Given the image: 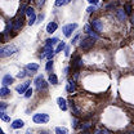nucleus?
<instances>
[{
    "mask_svg": "<svg viewBox=\"0 0 134 134\" xmlns=\"http://www.w3.org/2000/svg\"><path fill=\"white\" fill-rule=\"evenodd\" d=\"M17 52V48L14 46V45H6V46H3L1 49H0V57L1 58H5V57H8V56H12L13 53H16Z\"/></svg>",
    "mask_w": 134,
    "mask_h": 134,
    "instance_id": "nucleus-1",
    "label": "nucleus"
},
{
    "mask_svg": "<svg viewBox=\"0 0 134 134\" xmlns=\"http://www.w3.org/2000/svg\"><path fill=\"white\" fill-rule=\"evenodd\" d=\"M35 84H36L37 90H40V92H46V90H48L46 81L44 80V77H43L41 75H40V76H37V77L35 79Z\"/></svg>",
    "mask_w": 134,
    "mask_h": 134,
    "instance_id": "nucleus-2",
    "label": "nucleus"
},
{
    "mask_svg": "<svg viewBox=\"0 0 134 134\" xmlns=\"http://www.w3.org/2000/svg\"><path fill=\"white\" fill-rule=\"evenodd\" d=\"M32 120L35 124H45L49 121V116L46 113H36V115H34Z\"/></svg>",
    "mask_w": 134,
    "mask_h": 134,
    "instance_id": "nucleus-3",
    "label": "nucleus"
},
{
    "mask_svg": "<svg viewBox=\"0 0 134 134\" xmlns=\"http://www.w3.org/2000/svg\"><path fill=\"white\" fill-rule=\"evenodd\" d=\"M94 45V39L93 37H88V39H84L80 44V48L84 49V50H89L92 46Z\"/></svg>",
    "mask_w": 134,
    "mask_h": 134,
    "instance_id": "nucleus-4",
    "label": "nucleus"
},
{
    "mask_svg": "<svg viewBox=\"0 0 134 134\" xmlns=\"http://www.w3.org/2000/svg\"><path fill=\"white\" fill-rule=\"evenodd\" d=\"M77 29V25L76 23H70V25H66V26H63V34H65V36L66 37H70L71 36V34L73 32V30H76Z\"/></svg>",
    "mask_w": 134,
    "mask_h": 134,
    "instance_id": "nucleus-5",
    "label": "nucleus"
},
{
    "mask_svg": "<svg viewBox=\"0 0 134 134\" xmlns=\"http://www.w3.org/2000/svg\"><path fill=\"white\" fill-rule=\"evenodd\" d=\"M29 86H30V83L29 81H26V83H22V84H19L18 86H17V92L21 94V93H26V90L29 89Z\"/></svg>",
    "mask_w": 134,
    "mask_h": 134,
    "instance_id": "nucleus-6",
    "label": "nucleus"
},
{
    "mask_svg": "<svg viewBox=\"0 0 134 134\" xmlns=\"http://www.w3.org/2000/svg\"><path fill=\"white\" fill-rule=\"evenodd\" d=\"M92 26H93V29H94L97 32H100V31L103 30V25H102V22H100L99 19H94V21H92Z\"/></svg>",
    "mask_w": 134,
    "mask_h": 134,
    "instance_id": "nucleus-7",
    "label": "nucleus"
},
{
    "mask_svg": "<svg viewBox=\"0 0 134 134\" xmlns=\"http://www.w3.org/2000/svg\"><path fill=\"white\" fill-rule=\"evenodd\" d=\"M21 27H22V14H19V16L16 18L14 25H13V30H14V31H18Z\"/></svg>",
    "mask_w": 134,
    "mask_h": 134,
    "instance_id": "nucleus-8",
    "label": "nucleus"
},
{
    "mask_svg": "<svg viewBox=\"0 0 134 134\" xmlns=\"http://www.w3.org/2000/svg\"><path fill=\"white\" fill-rule=\"evenodd\" d=\"M75 89H76V84H75V81L71 79V80H68V84H67V88L66 90L68 93H73L75 92Z\"/></svg>",
    "mask_w": 134,
    "mask_h": 134,
    "instance_id": "nucleus-9",
    "label": "nucleus"
},
{
    "mask_svg": "<svg viewBox=\"0 0 134 134\" xmlns=\"http://www.w3.org/2000/svg\"><path fill=\"white\" fill-rule=\"evenodd\" d=\"M57 27H58V25H57L56 22H50V23H48V26H46V32H49V34L56 32Z\"/></svg>",
    "mask_w": 134,
    "mask_h": 134,
    "instance_id": "nucleus-10",
    "label": "nucleus"
},
{
    "mask_svg": "<svg viewBox=\"0 0 134 134\" xmlns=\"http://www.w3.org/2000/svg\"><path fill=\"white\" fill-rule=\"evenodd\" d=\"M57 103H58V106H59L61 110H63V111H66L67 110V103H66V99H65V98L59 97V98L57 99Z\"/></svg>",
    "mask_w": 134,
    "mask_h": 134,
    "instance_id": "nucleus-11",
    "label": "nucleus"
},
{
    "mask_svg": "<svg viewBox=\"0 0 134 134\" xmlns=\"http://www.w3.org/2000/svg\"><path fill=\"white\" fill-rule=\"evenodd\" d=\"M12 83H13V77H12L10 75H5V76L3 77V85H4V86L10 85Z\"/></svg>",
    "mask_w": 134,
    "mask_h": 134,
    "instance_id": "nucleus-12",
    "label": "nucleus"
},
{
    "mask_svg": "<svg viewBox=\"0 0 134 134\" xmlns=\"http://www.w3.org/2000/svg\"><path fill=\"white\" fill-rule=\"evenodd\" d=\"M23 125H25V123H23L22 120H14L13 124H12V128H13V129H19V128H22Z\"/></svg>",
    "mask_w": 134,
    "mask_h": 134,
    "instance_id": "nucleus-13",
    "label": "nucleus"
},
{
    "mask_svg": "<svg viewBox=\"0 0 134 134\" xmlns=\"http://www.w3.org/2000/svg\"><path fill=\"white\" fill-rule=\"evenodd\" d=\"M26 68L29 70V71H31V72H36L37 70H39V65H36V63H29Z\"/></svg>",
    "mask_w": 134,
    "mask_h": 134,
    "instance_id": "nucleus-14",
    "label": "nucleus"
},
{
    "mask_svg": "<svg viewBox=\"0 0 134 134\" xmlns=\"http://www.w3.org/2000/svg\"><path fill=\"white\" fill-rule=\"evenodd\" d=\"M49 83H50L52 85H57V84H58V79H57V76H56L54 73H50V75H49Z\"/></svg>",
    "mask_w": 134,
    "mask_h": 134,
    "instance_id": "nucleus-15",
    "label": "nucleus"
},
{
    "mask_svg": "<svg viewBox=\"0 0 134 134\" xmlns=\"http://www.w3.org/2000/svg\"><path fill=\"white\" fill-rule=\"evenodd\" d=\"M72 66L75 67V68H80V67L83 66L81 58H80V57H76V58H75V61H73V65H72Z\"/></svg>",
    "mask_w": 134,
    "mask_h": 134,
    "instance_id": "nucleus-16",
    "label": "nucleus"
},
{
    "mask_svg": "<svg viewBox=\"0 0 134 134\" xmlns=\"http://www.w3.org/2000/svg\"><path fill=\"white\" fill-rule=\"evenodd\" d=\"M9 93H10V90H9V89H8L6 86H3V88L0 89V96H1L3 98H4V97H6V96H8Z\"/></svg>",
    "mask_w": 134,
    "mask_h": 134,
    "instance_id": "nucleus-17",
    "label": "nucleus"
},
{
    "mask_svg": "<svg viewBox=\"0 0 134 134\" xmlns=\"http://www.w3.org/2000/svg\"><path fill=\"white\" fill-rule=\"evenodd\" d=\"M65 48H66L65 43H63V41H59V43H58V46H57V49H56V53H59V52H62Z\"/></svg>",
    "mask_w": 134,
    "mask_h": 134,
    "instance_id": "nucleus-18",
    "label": "nucleus"
},
{
    "mask_svg": "<svg viewBox=\"0 0 134 134\" xmlns=\"http://www.w3.org/2000/svg\"><path fill=\"white\" fill-rule=\"evenodd\" d=\"M57 43H59V40H58L57 37H53V39H48V40H46V44H48V45H52V46H53L54 44H57Z\"/></svg>",
    "mask_w": 134,
    "mask_h": 134,
    "instance_id": "nucleus-19",
    "label": "nucleus"
},
{
    "mask_svg": "<svg viewBox=\"0 0 134 134\" xmlns=\"http://www.w3.org/2000/svg\"><path fill=\"white\" fill-rule=\"evenodd\" d=\"M71 0H57L56 1V6H62V5H66L68 4Z\"/></svg>",
    "mask_w": 134,
    "mask_h": 134,
    "instance_id": "nucleus-20",
    "label": "nucleus"
},
{
    "mask_svg": "<svg viewBox=\"0 0 134 134\" xmlns=\"http://www.w3.org/2000/svg\"><path fill=\"white\" fill-rule=\"evenodd\" d=\"M56 134H68V130L65 128H56Z\"/></svg>",
    "mask_w": 134,
    "mask_h": 134,
    "instance_id": "nucleus-21",
    "label": "nucleus"
},
{
    "mask_svg": "<svg viewBox=\"0 0 134 134\" xmlns=\"http://www.w3.org/2000/svg\"><path fill=\"white\" fill-rule=\"evenodd\" d=\"M52 68H53V61H52V59H49V61L46 62V66H45V70H46V71H50Z\"/></svg>",
    "mask_w": 134,
    "mask_h": 134,
    "instance_id": "nucleus-22",
    "label": "nucleus"
},
{
    "mask_svg": "<svg viewBox=\"0 0 134 134\" xmlns=\"http://www.w3.org/2000/svg\"><path fill=\"white\" fill-rule=\"evenodd\" d=\"M26 14L30 17V16H32V14H35V12H34V8H31V6H27L26 8Z\"/></svg>",
    "mask_w": 134,
    "mask_h": 134,
    "instance_id": "nucleus-23",
    "label": "nucleus"
},
{
    "mask_svg": "<svg viewBox=\"0 0 134 134\" xmlns=\"http://www.w3.org/2000/svg\"><path fill=\"white\" fill-rule=\"evenodd\" d=\"M35 22H36V16H35V14L30 16V19H29V25H30V26H32Z\"/></svg>",
    "mask_w": 134,
    "mask_h": 134,
    "instance_id": "nucleus-24",
    "label": "nucleus"
},
{
    "mask_svg": "<svg viewBox=\"0 0 134 134\" xmlns=\"http://www.w3.org/2000/svg\"><path fill=\"white\" fill-rule=\"evenodd\" d=\"M31 96H32V89L29 88V89L26 90V93H25V97H26V98H30Z\"/></svg>",
    "mask_w": 134,
    "mask_h": 134,
    "instance_id": "nucleus-25",
    "label": "nucleus"
},
{
    "mask_svg": "<svg viewBox=\"0 0 134 134\" xmlns=\"http://www.w3.org/2000/svg\"><path fill=\"white\" fill-rule=\"evenodd\" d=\"M26 75H30V72H25V71H21V72H18V75H17V77H25Z\"/></svg>",
    "mask_w": 134,
    "mask_h": 134,
    "instance_id": "nucleus-26",
    "label": "nucleus"
},
{
    "mask_svg": "<svg viewBox=\"0 0 134 134\" xmlns=\"http://www.w3.org/2000/svg\"><path fill=\"white\" fill-rule=\"evenodd\" d=\"M0 116H1V119H3L4 121H9V120H10V119H9V116H8V115H5V112H1V113H0Z\"/></svg>",
    "mask_w": 134,
    "mask_h": 134,
    "instance_id": "nucleus-27",
    "label": "nucleus"
},
{
    "mask_svg": "<svg viewBox=\"0 0 134 134\" xmlns=\"http://www.w3.org/2000/svg\"><path fill=\"white\" fill-rule=\"evenodd\" d=\"M125 9H126V13H128V14H132V6H130V4H126V5H125Z\"/></svg>",
    "mask_w": 134,
    "mask_h": 134,
    "instance_id": "nucleus-28",
    "label": "nucleus"
},
{
    "mask_svg": "<svg viewBox=\"0 0 134 134\" xmlns=\"http://www.w3.org/2000/svg\"><path fill=\"white\" fill-rule=\"evenodd\" d=\"M117 13H119V17H120V19H124V18H125V13H124L123 10H117Z\"/></svg>",
    "mask_w": 134,
    "mask_h": 134,
    "instance_id": "nucleus-29",
    "label": "nucleus"
},
{
    "mask_svg": "<svg viewBox=\"0 0 134 134\" xmlns=\"http://www.w3.org/2000/svg\"><path fill=\"white\" fill-rule=\"evenodd\" d=\"M72 128H73V129L77 128V119H76V117H73V120H72Z\"/></svg>",
    "mask_w": 134,
    "mask_h": 134,
    "instance_id": "nucleus-30",
    "label": "nucleus"
},
{
    "mask_svg": "<svg viewBox=\"0 0 134 134\" xmlns=\"http://www.w3.org/2000/svg\"><path fill=\"white\" fill-rule=\"evenodd\" d=\"M89 128H90V123H84L83 129H84V130H86V129H89Z\"/></svg>",
    "mask_w": 134,
    "mask_h": 134,
    "instance_id": "nucleus-31",
    "label": "nucleus"
},
{
    "mask_svg": "<svg viewBox=\"0 0 134 134\" xmlns=\"http://www.w3.org/2000/svg\"><path fill=\"white\" fill-rule=\"evenodd\" d=\"M85 32H88V34L92 32V27H90V25H86V26H85Z\"/></svg>",
    "mask_w": 134,
    "mask_h": 134,
    "instance_id": "nucleus-32",
    "label": "nucleus"
},
{
    "mask_svg": "<svg viewBox=\"0 0 134 134\" xmlns=\"http://www.w3.org/2000/svg\"><path fill=\"white\" fill-rule=\"evenodd\" d=\"M94 10H96V8H94V6H89V8L86 9V12H88V13H92V12H94Z\"/></svg>",
    "mask_w": 134,
    "mask_h": 134,
    "instance_id": "nucleus-33",
    "label": "nucleus"
},
{
    "mask_svg": "<svg viewBox=\"0 0 134 134\" xmlns=\"http://www.w3.org/2000/svg\"><path fill=\"white\" fill-rule=\"evenodd\" d=\"M65 54H66V57L70 56V48L68 46H66V49H65Z\"/></svg>",
    "mask_w": 134,
    "mask_h": 134,
    "instance_id": "nucleus-34",
    "label": "nucleus"
},
{
    "mask_svg": "<svg viewBox=\"0 0 134 134\" xmlns=\"http://www.w3.org/2000/svg\"><path fill=\"white\" fill-rule=\"evenodd\" d=\"M79 37H80V35H76V36L73 37V40H72V44H75V43H76V41L79 40Z\"/></svg>",
    "mask_w": 134,
    "mask_h": 134,
    "instance_id": "nucleus-35",
    "label": "nucleus"
},
{
    "mask_svg": "<svg viewBox=\"0 0 134 134\" xmlns=\"http://www.w3.org/2000/svg\"><path fill=\"white\" fill-rule=\"evenodd\" d=\"M44 3H45V0H37V5H39V6L44 5Z\"/></svg>",
    "mask_w": 134,
    "mask_h": 134,
    "instance_id": "nucleus-36",
    "label": "nucleus"
},
{
    "mask_svg": "<svg viewBox=\"0 0 134 134\" xmlns=\"http://www.w3.org/2000/svg\"><path fill=\"white\" fill-rule=\"evenodd\" d=\"M100 134H110V132H108L107 129H102V130H100Z\"/></svg>",
    "mask_w": 134,
    "mask_h": 134,
    "instance_id": "nucleus-37",
    "label": "nucleus"
},
{
    "mask_svg": "<svg viewBox=\"0 0 134 134\" xmlns=\"http://www.w3.org/2000/svg\"><path fill=\"white\" fill-rule=\"evenodd\" d=\"M88 1H89L90 4H94V5H96V4L98 3V0H88Z\"/></svg>",
    "mask_w": 134,
    "mask_h": 134,
    "instance_id": "nucleus-38",
    "label": "nucleus"
},
{
    "mask_svg": "<svg viewBox=\"0 0 134 134\" xmlns=\"http://www.w3.org/2000/svg\"><path fill=\"white\" fill-rule=\"evenodd\" d=\"M132 23H133V25H134V13H133V14H132Z\"/></svg>",
    "mask_w": 134,
    "mask_h": 134,
    "instance_id": "nucleus-39",
    "label": "nucleus"
},
{
    "mask_svg": "<svg viewBox=\"0 0 134 134\" xmlns=\"http://www.w3.org/2000/svg\"><path fill=\"white\" fill-rule=\"evenodd\" d=\"M39 134H46V132H40Z\"/></svg>",
    "mask_w": 134,
    "mask_h": 134,
    "instance_id": "nucleus-40",
    "label": "nucleus"
},
{
    "mask_svg": "<svg viewBox=\"0 0 134 134\" xmlns=\"http://www.w3.org/2000/svg\"><path fill=\"white\" fill-rule=\"evenodd\" d=\"M83 134H89V132H84V133Z\"/></svg>",
    "mask_w": 134,
    "mask_h": 134,
    "instance_id": "nucleus-41",
    "label": "nucleus"
},
{
    "mask_svg": "<svg viewBox=\"0 0 134 134\" xmlns=\"http://www.w3.org/2000/svg\"><path fill=\"white\" fill-rule=\"evenodd\" d=\"M26 1H32V0H26Z\"/></svg>",
    "mask_w": 134,
    "mask_h": 134,
    "instance_id": "nucleus-42",
    "label": "nucleus"
},
{
    "mask_svg": "<svg viewBox=\"0 0 134 134\" xmlns=\"http://www.w3.org/2000/svg\"><path fill=\"white\" fill-rule=\"evenodd\" d=\"M27 134H31V133H27Z\"/></svg>",
    "mask_w": 134,
    "mask_h": 134,
    "instance_id": "nucleus-43",
    "label": "nucleus"
}]
</instances>
